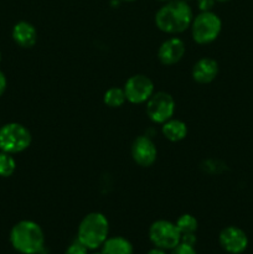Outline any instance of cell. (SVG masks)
Returning <instances> with one entry per match:
<instances>
[{
	"mask_svg": "<svg viewBox=\"0 0 253 254\" xmlns=\"http://www.w3.org/2000/svg\"><path fill=\"white\" fill-rule=\"evenodd\" d=\"M148 254H166V252L164 250H160V248H153L148 252Z\"/></svg>",
	"mask_w": 253,
	"mask_h": 254,
	"instance_id": "cell-24",
	"label": "cell"
},
{
	"mask_svg": "<svg viewBox=\"0 0 253 254\" xmlns=\"http://www.w3.org/2000/svg\"><path fill=\"white\" fill-rule=\"evenodd\" d=\"M171 254H197L192 246L185 245V243H179L174 250H171Z\"/></svg>",
	"mask_w": 253,
	"mask_h": 254,
	"instance_id": "cell-20",
	"label": "cell"
},
{
	"mask_svg": "<svg viewBox=\"0 0 253 254\" xmlns=\"http://www.w3.org/2000/svg\"><path fill=\"white\" fill-rule=\"evenodd\" d=\"M123 1H135V0H123Z\"/></svg>",
	"mask_w": 253,
	"mask_h": 254,
	"instance_id": "cell-28",
	"label": "cell"
},
{
	"mask_svg": "<svg viewBox=\"0 0 253 254\" xmlns=\"http://www.w3.org/2000/svg\"><path fill=\"white\" fill-rule=\"evenodd\" d=\"M192 9L185 0H171L165 2L155 14V24L166 34H181L191 26Z\"/></svg>",
	"mask_w": 253,
	"mask_h": 254,
	"instance_id": "cell-1",
	"label": "cell"
},
{
	"mask_svg": "<svg viewBox=\"0 0 253 254\" xmlns=\"http://www.w3.org/2000/svg\"><path fill=\"white\" fill-rule=\"evenodd\" d=\"M87 251L88 250L76 240V242H73L72 245L68 246V248H67L64 254H88Z\"/></svg>",
	"mask_w": 253,
	"mask_h": 254,
	"instance_id": "cell-19",
	"label": "cell"
},
{
	"mask_svg": "<svg viewBox=\"0 0 253 254\" xmlns=\"http://www.w3.org/2000/svg\"><path fill=\"white\" fill-rule=\"evenodd\" d=\"M15 169H16V163L11 154L1 151L0 153V176L9 178L15 173Z\"/></svg>",
	"mask_w": 253,
	"mask_h": 254,
	"instance_id": "cell-18",
	"label": "cell"
},
{
	"mask_svg": "<svg viewBox=\"0 0 253 254\" xmlns=\"http://www.w3.org/2000/svg\"><path fill=\"white\" fill-rule=\"evenodd\" d=\"M161 131L168 140L176 143V141L185 139V136L188 135V127L183 121L171 118L166 121L165 123H163Z\"/></svg>",
	"mask_w": 253,
	"mask_h": 254,
	"instance_id": "cell-14",
	"label": "cell"
},
{
	"mask_svg": "<svg viewBox=\"0 0 253 254\" xmlns=\"http://www.w3.org/2000/svg\"><path fill=\"white\" fill-rule=\"evenodd\" d=\"M124 93L126 101L133 104H141L148 102L154 93V83L144 74H134L124 84Z\"/></svg>",
	"mask_w": 253,
	"mask_h": 254,
	"instance_id": "cell-8",
	"label": "cell"
},
{
	"mask_svg": "<svg viewBox=\"0 0 253 254\" xmlns=\"http://www.w3.org/2000/svg\"><path fill=\"white\" fill-rule=\"evenodd\" d=\"M216 1H220V2H227V1H230V0H216Z\"/></svg>",
	"mask_w": 253,
	"mask_h": 254,
	"instance_id": "cell-25",
	"label": "cell"
},
{
	"mask_svg": "<svg viewBox=\"0 0 253 254\" xmlns=\"http://www.w3.org/2000/svg\"><path fill=\"white\" fill-rule=\"evenodd\" d=\"M191 34L193 41L207 45L215 41L222 30V21L212 11H201L191 22Z\"/></svg>",
	"mask_w": 253,
	"mask_h": 254,
	"instance_id": "cell-5",
	"label": "cell"
},
{
	"mask_svg": "<svg viewBox=\"0 0 253 254\" xmlns=\"http://www.w3.org/2000/svg\"><path fill=\"white\" fill-rule=\"evenodd\" d=\"M109 222L101 212H91L84 216L77 230V241L87 250L102 247L108 238Z\"/></svg>",
	"mask_w": 253,
	"mask_h": 254,
	"instance_id": "cell-3",
	"label": "cell"
},
{
	"mask_svg": "<svg viewBox=\"0 0 253 254\" xmlns=\"http://www.w3.org/2000/svg\"><path fill=\"white\" fill-rule=\"evenodd\" d=\"M175 225L181 235H186V233H195L196 230H197L198 223L197 220H196L192 215L185 213V215L180 216V217L178 218Z\"/></svg>",
	"mask_w": 253,
	"mask_h": 254,
	"instance_id": "cell-17",
	"label": "cell"
},
{
	"mask_svg": "<svg viewBox=\"0 0 253 254\" xmlns=\"http://www.w3.org/2000/svg\"><path fill=\"white\" fill-rule=\"evenodd\" d=\"M10 243L21 254H41L45 251L44 231L34 221H20L10 231Z\"/></svg>",
	"mask_w": 253,
	"mask_h": 254,
	"instance_id": "cell-2",
	"label": "cell"
},
{
	"mask_svg": "<svg viewBox=\"0 0 253 254\" xmlns=\"http://www.w3.org/2000/svg\"><path fill=\"white\" fill-rule=\"evenodd\" d=\"M191 74L197 83H211L218 74V64L210 57H202L193 64Z\"/></svg>",
	"mask_w": 253,
	"mask_h": 254,
	"instance_id": "cell-12",
	"label": "cell"
},
{
	"mask_svg": "<svg viewBox=\"0 0 253 254\" xmlns=\"http://www.w3.org/2000/svg\"><path fill=\"white\" fill-rule=\"evenodd\" d=\"M126 97L124 93V89L118 88V87H112V88L107 89L103 96L104 104H107L111 108H119L126 103Z\"/></svg>",
	"mask_w": 253,
	"mask_h": 254,
	"instance_id": "cell-16",
	"label": "cell"
},
{
	"mask_svg": "<svg viewBox=\"0 0 253 254\" xmlns=\"http://www.w3.org/2000/svg\"><path fill=\"white\" fill-rule=\"evenodd\" d=\"M185 55V44L179 37H170L160 45L158 59L164 66H173L180 62Z\"/></svg>",
	"mask_w": 253,
	"mask_h": 254,
	"instance_id": "cell-11",
	"label": "cell"
},
{
	"mask_svg": "<svg viewBox=\"0 0 253 254\" xmlns=\"http://www.w3.org/2000/svg\"><path fill=\"white\" fill-rule=\"evenodd\" d=\"M220 246L230 254H241L248 247V237L243 230L236 226L223 228L218 236Z\"/></svg>",
	"mask_w": 253,
	"mask_h": 254,
	"instance_id": "cell-9",
	"label": "cell"
},
{
	"mask_svg": "<svg viewBox=\"0 0 253 254\" xmlns=\"http://www.w3.org/2000/svg\"><path fill=\"white\" fill-rule=\"evenodd\" d=\"M181 243H185L189 246H195L196 243V236L195 233H186V235H181Z\"/></svg>",
	"mask_w": 253,
	"mask_h": 254,
	"instance_id": "cell-22",
	"label": "cell"
},
{
	"mask_svg": "<svg viewBox=\"0 0 253 254\" xmlns=\"http://www.w3.org/2000/svg\"><path fill=\"white\" fill-rule=\"evenodd\" d=\"M158 1H164V2H168V1H171V0H158Z\"/></svg>",
	"mask_w": 253,
	"mask_h": 254,
	"instance_id": "cell-26",
	"label": "cell"
},
{
	"mask_svg": "<svg viewBox=\"0 0 253 254\" xmlns=\"http://www.w3.org/2000/svg\"><path fill=\"white\" fill-rule=\"evenodd\" d=\"M102 254H133V246L124 237L107 238L102 245Z\"/></svg>",
	"mask_w": 253,
	"mask_h": 254,
	"instance_id": "cell-15",
	"label": "cell"
},
{
	"mask_svg": "<svg viewBox=\"0 0 253 254\" xmlns=\"http://www.w3.org/2000/svg\"><path fill=\"white\" fill-rule=\"evenodd\" d=\"M32 140L31 133L20 123H7L0 127V150L17 154L26 150Z\"/></svg>",
	"mask_w": 253,
	"mask_h": 254,
	"instance_id": "cell-4",
	"label": "cell"
},
{
	"mask_svg": "<svg viewBox=\"0 0 253 254\" xmlns=\"http://www.w3.org/2000/svg\"><path fill=\"white\" fill-rule=\"evenodd\" d=\"M185 1H190V0H185Z\"/></svg>",
	"mask_w": 253,
	"mask_h": 254,
	"instance_id": "cell-30",
	"label": "cell"
},
{
	"mask_svg": "<svg viewBox=\"0 0 253 254\" xmlns=\"http://www.w3.org/2000/svg\"><path fill=\"white\" fill-rule=\"evenodd\" d=\"M91 254H102V252H93V253H91Z\"/></svg>",
	"mask_w": 253,
	"mask_h": 254,
	"instance_id": "cell-27",
	"label": "cell"
},
{
	"mask_svg": "<svg viewBox=\"0 0 253 254\" xmlns=\"http://www.w3.org/2000/svg\"><path fill=\"white\" fill-rule=\"evenodd\" d=\"M6 87H7V81H6V77L5 74L0 71V97L4 94V92L6 91Z\"/></svg>",
	"mask_w": 253,
	"mask_h": 254,
	"instance_id": "cell-23",
	"label": "cell"
},
{
	"mask_svg": "<svg viewBox=\"0 0 253 254\" xmlns=\"http://www.w3.org/2000/svg\"><path fill=\"white\" fill-rule=\"evenodd\" d=\"M216 0H197V6L201 11H211Z\"/></svg>",
	"mask_w": 253,
	"mask_h": 254,
	"instance_id": "cell-21",
	"label": "cell"
},
{
	"mask_svg": "<svg viewBox=\"0 0 253 254\" xmlns=\"http://www.w3.org/2000/svg\"><path fill=\"white\" fill-rule=\"evenodd\" d=\"M156 156H158V150L154 141L149 136L139 135L138 138L134 139L131 144V158L139 166L149 168L155 163Z\"/></svg>",
	"mask_w": 253,
	"mask_h": 254,
	"instance_id": "cell-10",
	"label": "cell"
},
{
	"mask_svg": "<svg viewBox=\"0 0 253 254\" xmlns=\"http://www.w3.org/2000/svg\"><path fill=\"white\" fill-rule=\"evenodd\" d=\"M0 62H1V52H0Z\"/></svg>",
	"mask_w": 253,
	"mask_h": 254,
	"instance_id": "cell-29",
	"label": "cell"
},
{
	"mask_svg": "<svg viewBox=\"0 0 253 254\" xmlns=\"http://www.w3.org/2000/svg\"><path fill=\"white\" fill-rule=\"evenodd\" d=\"M149 240L156 248L171 251L181 242V233L179 232L175 223L159 220L151 223L149 228Z\"/></svg>",
	"mask_w": 253,
	"mask_h": 254,
	"instance_id": "cell-6",
	"label": "cell"
},
{
	"mask_svg": "<svg viewBox=\"0 0 253 254\" xmlns=\"http://www.w3.org/2000/svg\"><path fill=\"white\" fill-rule=\"evenodd\" d=\"M175 112V101L166 92H154L146 102V114L154 123L163 124L173 118Z\"/></svg>",
	"mask_w": 253,
	"mask_h": 254,
	"instance_id": "cell-7",
	"label": "cell"
},
{
	"mask_svg": "<svg viewBox=\"0 0 253 254\" xmlns=\"http://www.w3.org/2000/svg\"><path fill=\"white\" fill-rule=\"evenodd\" d=\"M12 40L22 49H30L37 41V31L32 24L19 21L12 27Z\"/></svg>",
	"mask_w": 253,
	"mask_h": 254,
	"instance_id": "cell-13",
	"label": "cell"
}]
</instances>
